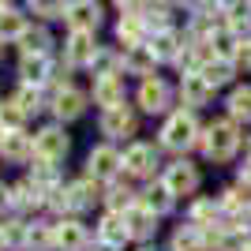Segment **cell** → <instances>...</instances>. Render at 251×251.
<instances>
[{
    "instance_id": "obj_13",
    "label": "cell",
    "mask_w": 251,
    "mask_h": 251,
    "mask_svg": "<svg viewBox=\"0 0 251 251\" xmlns=\"http://www.w3.org/2000/svg\"><path fill=\"white\" fill-rule=\"evenodd\" d=\"M210 98H214V86H210L199 72H188L184 79H180V101L188 105L191 113L202 109V105H210Z\"/></svg>"
},
{
    "instance_id": "obj_11",
    "label": "cell",
    "mask_w": 251,
    "mask_h": 251,
    "mask_svg": "<svg viewBox=\"0 0 251 251\" xmlns=\"http://www.w3.org/2000/svg\"><path fill=\"white\" fill-rule=\"evenodd\" d=\"M124 221H127V240H143V244H147L150 236L157 232V214H150L143 202L127 206L124 210Z\"/></svg>"
},
{
    "instance_id": "obj_42",
    "label": "cell",
    "mask_w": 251,
    "mask_h": 251,
    "mask_svg": "<svg viewBox=\"0 0 251 251\" xmlns=\"http://www.w3.org/2000/svg\"><path fill=\"white\" fill-rule=\"evenodd\" d=\"M0 60H4V38H0Z\"/></svg>"
},
{
    "instance_id": "obj_39",
    "label": "cell",
    "mask_w": 251,
    "mask_h": 251,
    "mask_svg": "<svg viewBox=\"0 0 251 251\" xmlns=\"http://www.w3.org/2000/svg\"><path fill=\"white\" fill-rule=\"evenodd\" d=\"M0 206H11V191L4 188V184H0Z\"/></svg>"
},
{
    "instance_id": "obj_5",
    "label": "cell",
    "mask_w": 251,
    "mask_h": 251,
    "mask_svg": "<svg viewBox=\"0 0 251 251\" xmlns=\"http://www.w3.org/2000/svg\"><path fill=\"white\" fill-rule=\"evenodd\" d=\"M139 131V116L131 105H113V109H101V135L109 139H131Z\"/></svg>"
},
{
    "instance_id": "obj_43",
    "label": "cell",
    "mask_w": 251,
    "mask_h": 251,
    "mask_svg": "<svg viewBox=\"0 0 251 251\" xmlns=\"http://www.w3.org/2000/svg\"><path fill=\"white\" fill-rule=\"evenodd\" d=\"M248 157H251V139H248Z\"/></svg>"
},
{
    "instance_id": "obj_31",
    "label": "cell",
    "mask_w": 251,
    "mask_h": 251,
    "mask_svg": "<svg viewBox=\"0 0 251 251\" xmlns=\"http://www.w3.org/2000/svg\"><path fill=\"white\" fill-rule=\"evenodd\" d=\"M248 23H251V0H232V4H225V26H229V30H240Z\"/></svg>"
},
{
    "instance_id": "obj_6",
    "label": "cell",
    "mask_w": 251,
    "mask_h": 251,
    "mask_svg": "<svg viewBox=\"0 0 251 251\" xmlns=\"http://www.w3.org/2000/svg\"><path fill=\"white\" fill-rule=\"evenodd\" d=\"M52 248H60V251H86V248H90V229H86L79 218L52 221Z\"/></svg>"
},
{
    "instance_id": "obj_24",
    "label": "cell",
    "mask_w": 251,
    "mask_h": 251,
    "mask_svg": "<svg viewBox=\"0 0 251 251\" xmlns=\"http://www.w3.org/2000/svg\"><path fill=\"white\" fill-rule=\"evenodd\" d=\"M173 251H206V232L195 225H180L173 232Z\"/></svg>"
},
{
    "instance_id": "obj_2",
    "label": "cell",
    "mask_w": 251,
    "mask_h": 251,
    "mask_svg": "<svg viewBox=\"0 0 251 251\" xmlns=\"http://www.w3.org/2000/svg\"><path fill=\"white\" fill-rule=\"evenodd\" d=\"M199 135H202V127H199V120H195V113H191V109H176V113L161 124V139H157V143L165 150H173V154H184L188 147H199Z\"/></svg>"
},
{
    "instance_id": "obj_35",
    "label": "cell",
    "mask_w": 251,
    "mask_h": 251,
    "mask_svg": "<svg viewBox=\"0 0 251 251\" xmlns=\"http://www.w3.org/2000/svg\"><path fill=\"white\" fill-rule=\"evenodd\" d=\"M19 45H23V52H45V49H49V34H45L42 26H38V30L26 26V34L19 38Z\"/></svg>"
},
{
    "instance_id": "obj_45",
    "label": "cell",
    "mask_w": 251,
    "mask_h": 251,
    "mask_svg": "<svg viewBox=\"0 0 251 251\" xmlns=\"http://www.w3.org/2000/svg\"><path fill=\"white\" fill-rule=\"evenodd\" d=\"M0 8H4V0H0Z\"/></svg>"
},
{
    "instance_id": "obj_41",
    "label": "cell",
    "mask_w": 251,
    "mask_h": 251,
    "mask_svg": "<svg viewBox=\"0 0 251 251\" xmlns=\"http://www.w3.org/2000/svg\"><path fill=\"white\" fill-rule=\"evenodd\" d=\"M184 4H191V8H202V4H206V0H184Z\"/></svg>"
},
{
    "instance_id": "obj_20",
    "label": "cell",
    "mask_w": 251,
    "mask_h": 251,
    "mask_svg": "<svg viewBox=\"0 0 251 251\" xmlns=\"http://www.w3.org/2000/svg\"><path fill=\"white\" fill-rule=\"evenodd\" d=\"M0 157H8V161H30L34 157V139L23 135V131H8V135L0 139Z\"/></svg>"
},
{
    "instance_id": "obj_29",
    "label": "cell",
    "mask_w": 251,
    "mask_h": 251,
    "mask_svg": "<svg viewBox=\"0 0 251 251\" xmlns=\"http://www.w3.org/2000/svg\"><path fill=\"white\" fill-rule=\"evenodd\" d=\"M26 251H49L52 248V225H26Z\"/></svg>"
},
{
    "instance_id": "obj_16",
    "label": "cell",
    "mask_w": 251,
    "mask_h": 251,
    "mask_svg": "<svg viewBox=\"0 0 251 251\" xmlns=\"http://www.w3.org/2000/svg\"><path fill=\"white\" fill-rule=\"evenodd\" d=\"M94 101L101 109H113V105L124 101V79H120V72L116 75H94Z\"/></svg>"
},
{
    "instance_id": "obj_15",
    "label": "cell",
    "mask_w": 251,
    "mask_h": 251,
    "mask_svg": "<svg viewBox=\"0 0 251 251\" xmlns=\"http://www.w3.org/2000/svg\"><path fill=\"white\" fill-rule=\"evenodd\" d=\"M52 113H56V120H79V116L86 113V94H83V90H75V86L56 90V98H52Z\"/></svg>"
},
{
    "instance_id": "obj_38",
    "label": "cell",
    "mask_w": 251,
    "mask_h": 251,
    "mask_svg": "<svg viewBox=\"0 0 251 251\" xmlns=\"http://www.w3.org/2000/svg\"><path fill=\"white\" fill-rule=\"evenodd\" d=\"M116 8L127 15V11H139V8H143V0H116Z\"/></svg>"
},
{
    "instance_id": "obj_23",
    "label": "cell",
    "mask_w": 251,
    "mask_h": 251,
    "mask_svg": "<svg viewBox=\"0 0 251 251\" xmlns=\"http://www.w3.org/2000/svg\"><path fill=\"white\" fill-rule=\"evenodd\" d=\"M139 202H143V206H147L150 214H157V218H161V214H169V210H173L176 195H173V191H169L165 184H150V188L143 191V195H139Z\"/></svg>"
},
{
    "instance_id": "obj_33",
    "label": "cell",
    "mask_w": 251,
    "mask_h": 251,
    "mask_svg": "<svg viewBox=\"0 0 251 251\" xmlns=\"http://www.w3.org/2000/svg\"><path fill=\"white\" fill-rule=\"evenodd\" d=\"M105 199H109V210H127V206H135V202H139V199H135V191L127 188V184H113Z\"/></svg>"
},
{
    "instance_id": "obj_4",
    "label": "cell",
    "mask_w": 251,
    "mask_h": 251,
    "mask_svg": "<svg viewBox=\"0 0 251 251\" xmlns=\"http://www.w3.org/2000/svg\"><path fill=\"white\" fill-rule=\"evenodd\" d=\"M161 184H165L173 195H195L202 184V173L199 165H191V161H173V165H165V173H161Z\"/></svg>"
},
{
    "instance_id": "obj_44",
    "label": "cell",
    "mask_w": 251,
    "mask_h": 251,
    "mask_svg": "<svg viewBox=\"0 0 251 251\" xmlns=\"http://www.w3.org/2000/svg\"><path fill=\"white\" fill-rule=\"evenodd\" d=\"M244 251H251V244H248V248H244Z\"/></svg>"
},
{
    "instance_id": "obj_26",
    "label": "cell",
    "mask_w": 251,
    "mask_h": 251,
    "mask_svg": "<svg viewBox=\"0 0 251 251\" xmlns=\"http://www.w3.org/2000/svg\"><path fill=\"white\" fill-rule=\"evenodd\" d=\"M42 202H45V195L34 188V180H23V184L11 188V206L15 210H30V206H42Z\"/></svg>"
},
{
    "instance_id": "obj_14",
    "label": "cell",
    "mask_w": 251,
    "mask_h": 251,
    "mask_svg": "<svg viewBox=\"0 0 251 251\" xmlns=\"http://www.w3.org/2000/svg\"><path fill=\"white\" fill-rule=\"evenodd\" d=\"M221 218H225V210H221V199H191L188 206V225H195V229H218Z\"/></svg>"
},
{
    "instance_id": "obj_30",
    "label": "cell",
    "mask_w": 251,
    "mask_h": 251,
    "mask_svg": "<svg viewBox=\"0 0 251 251\" xmlns=\"http://www.w3.org/2000/svg\"><path fill=\"white\" fill-rule=\"evenodd\" d=\"M229 116L232 120H251V86H236L229 94Z\"/></svg>"
},
{
    "instance_id": "obj_8",
    "label": "cell",
    "mask_w": 251,
    "mask_h": 251,
    "mask_svg": "<svg viewBox=\"0 0 251 251\" xmlns=\"http://www.w3.org/2000/svg\"><path fill=\"white\" fill-rule=\"evenodd\" d=\"M169 101H173V90H169L165 79L150 75V79L139 83V109H143V113H165Z\"/></svg>"
},
{
    "instance_id": "obj_19",
    "label": "cell",
    "mask_w": 251,
    "mask_h": 251,
    "mask_svg": "<svg viewBox=\"0 0 251 251\" xmlns=\"http://www.w3.org/2000/svg\"><path fill=\"white\" fill-rule=\"evenodd\" d=\"M98 240H101V244H113V248H120V244L127 240L124 210H109V214L101 218V225H98Z\"/></svg>"
},
{
    "instance_id": "obj_22",
    "label": "cell",
    "mask_w": 251,
    "mask_h": 251,
    "mask_svg": "<svg viewBox=\"0 0 251 251\" xmlns=\"http://www.w3.org/2000/svg\"><path fill=\"white\" fill-rule=\"evenodd\" d=\"M147 45L154 49V56H157V60H176L180 52H184V38H180V34L173 30V26H169V30H157Z\"/></svg>"
},
{
    "instance_id": "obj_7",
    "label": "cell",
    "mask_w": 251,
    "mask_h": 251,
    "mask_svg": "<svg viewBox=\"0 0 251 251\" xmlns=\"http://www.w3.org/2000/svg\"><path fill=\"white\" fill-rule=\"evenodd\" d=\"M120 161H124V173H131V176H154L157 169V150L150 147V143H131V147L120 154Z\"/></svg>"
},
{
    "instance_id": "obj_1",
    "label": "cell",
    "mask_w": 251,
    "mask_h": 251,
    "mask_svg": "<svg viewBox=\"0 0 251 251\" xmlns=\"http://www.w3.org/2000/svg\"><path fill=\"white\" fill-rule=\"evenodd\" d=\"M199 150L210 161H229V157L240 150V127H236V120H232V116H221V120L206 124L202 135H199Z\"/></svg>"
},
{
    "instance_id": "obj_28",
    "label": "cell",
    "mask_w": 251,
    "mask_h": 251,
    "mask_svg": "<svg viewBox=\"0 0 251 251\" xmlns=\"http://www.w3.org/2000/svg\"><path fill=\"white\" fill-rule=\"evenodd\" d=\"M26 34V19H23L15 8H0V38H23Z\"/></svg>"
},
{
    "instance_id": "obj_21",
    "label": "cell",
    "mask_w": 251,
    "mask_h": 251,
    "mask_svg": "<svg viewBox=\"0 0 251 251\" xmlns=\"http://www.w3.org/2000/svg\"><path fill=\"white\" fill-rule=\"evenodd\" d=\"M49 56L45 52H23V60H19V75H23V83H30V86H38V83H45L49 79Z\"/></svg>"
},
{
    "instance_id": "obj_18",
    "label": "cell",
    "mask_w": 251,
    "mask_h": 251,
    "mask_svg": "<svg viewBox=\"0 0 251 251\" xmlns=\"http://www.w3.org/2000/svg\"><path fill=\"white\" fill-rule=\"evenodd\" d=\"M120 64H124V72L150 79V75H154V64H157V56H154V49H150V45H131V49H124Z\"/></svg>"
},
{
    "instance_id": "obj_37",
    "label": "cell",
    "mask_w": 251,
    "mask_h": 251,
    "mask_svg": "<svg viewBox=\"0 0 251 251\" xmlns=\"http://www.w3.org/2000/svg\"><path fill=\"white\" fill-rule=\"evenodd\" d=\"M236 60L244 68H251V38H240V52H236Z\"/></svg>"
},
{
    "instance_id": "obj_27",
    "label": "cell",
    "mask_w": 251,
    "mask_h": 251,
    "mask_svg": "<svg viewBox=\"0 0 251 251\" xmlns=\"http://www.w3.org/2000/svg\"><path fill=\"white\" fill-rule=\"evenodd\" d=\"M72 199H75V210H86L94 206L101 195H98V180L94 176H83V180H72Z\"/></svg>"
},
{
    "instance_id": "obj_3",
    "label": "cell",
    "mask_w": 251,
    "mask_h": 251,
    "mask_svg": "<svg viewBox=\"0 0 251 251\" xmlns=\"http://www.w3.org/2000/svg\"><path fill=\"white\" fill-rule=\"evenodd\" d=\"M68 150H72V139H68V131H64L60 124H49L34 135V161L56 165V161L68 157Z\"/></svg>"
},
{
    "instance_id": "obj_12",
    "label": "cell",
    "mask_w": 251,
    "mask_h": 251,
    "mask_svg": "<svg viewBox=\"0 0 251 251\" xmlns=\"http://www.w3.org/2000/svg\"><path fill=\"white\" fill-rule=\"evenodd\" d=\"M98 56V42L90 30H72V38H68V45H64V60L72 64V68H79V64H94Z\"/></svg>"
},
{
    "instance_id": "obj_9",
    "label": "cell",
    "mask_w": 251,
    "mask_h": 251,
    "mask_svg": "<svg viewBox=\"0 0 251 251\" xmlns=\"http://www.w3.org/2000/svg\"><path fill=\"white\" fill-rule=\"evenodd\" d=\"M120 165H124V161H120V150L116 147H94L86 154V176H94L98 184H101V180H113Z\"/></svg>"
},
{
    "instance_id": "obj_25",
    "label": "cell",
    "mask_w": 251,
    "mask_h": 251,
    "mask_svg": "<svg viewBox=\"0 0 251 251\" xmlns=\"http://www.w3.org/2000/svg\"><path fill=\"white\" fill-rule=\"evenodd\" d=\"M199 75L206 79L210 86H214V90H218L221 83H229V79H232V60H221V56H210V60H206V64L199 68Z\"/></svg>"
},
{
    "instance_id": "obj_10",
    "label": "cell",
    "mask_w": 251,
    "mask_h": 251,
    "mask_svg": "<svg viewBox=\"0 0 251 251\" xmlns=\"http://www.w3.org/2000/svg\"><path fill=\"white\" fill-rule=\"evenodd\" d=\"M64 23L72 26V30H90L101 23V8H98L94 0H68V8H64Z\"/></svg>"
},
{
    "instance_id": "obj_40",
    "label": "cell",
    "mask_w": 251,
    "mask_h": 251,
    "mask_svg": "<svg viewBox=\"0 0 251 251\" xmlns=\"http://www.w3.org/2000/svg\"><path fill=\"white\" fill-rule=\"evenodd\" d=\"M8 248V236H4V225H0V251Z\"/></svg>"
},
{
    "instance_id": "obj_36",
    "label": "cell",
    "mask_w": 251,
    "mask_h": 251,
    "mask_svg": "<svg viewBox=\"0 0 251 251\" xmlns=\"http://www.w3.org/2000/svg\"><path fill=\"white\" fill-rule=\"evenodd\" d=\"M34 15H45V19H64V8L68 0H30Z\"/></svg>"
},
{
    "instance_id": "obj_34",
    "label": "cell",
    "mask_w": 251,
    "mask_h": 251,
    "mask_svg": "<svg viewBox=\"0 0 251 251\" xmlns=\"http://www.w3.org/2000/svg\"><path fill=\"white\" fill-rule=\"evenodd\" d=\"M23 120H26V113H23L15 101H4V105H0V127H4V131H19Z\"/></svg>"
},
{
    "instance_id": "obj_17",
    "label": "cell",
    "mask_w": 251,
    "mask_h": 251,
    "mask_svg": "<svg viewBox=\"0 0 251 251\" xmlns=\"http://www.w3.org/2000/svg\"><path fill=\"white\" fill-rule=\"evenodd\" d=\"M147 19H143V11H127L124 19L116 23V38L124 42V49H131V45H147Z\"/></svg>"
},
{
    "instance_id": "obj_32",
    "label": "cell",
    "mask_w": 251,
    "mask_h": 251,
    "mask_svg": "<svg viewBox=\"0 0 251 251\" xmlns=\"http://www.w3.org/2000/svg\"><path fill=\"white\" fill-rule=\"evenodd\" d=\"M11 101L19 105L23 113H38V109H42V90H38V86H30V83H23L19 90H15V98H11Z\"/></svg>"
}]
</instances>
